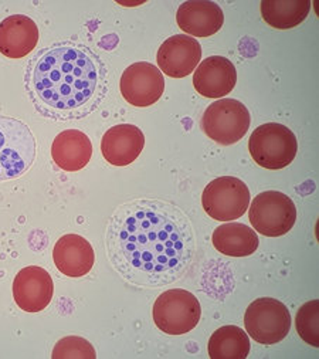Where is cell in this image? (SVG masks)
<instances>
[{
  "instance_id": "cell-1",
  "label": "cell",
  "mask_w": 319,
  "mask_h": 359,
  "mask_svg": "<svg viewBox=\"0 0 319 359\" xmlns=\"http://www.w3.org/2000/svg\"><path fill=\"white\" fill-rule=\"evenodd\" d=\"M107 253L126 283L165 287L182 278L194 263L195 230L187 215L170 202L130 201L109 217Z\"/></svg>"
},
{
  "instance_id": "cell-2",
  "label": "cell",
  "mask_w": 319,
  "mask_h": 359,
  "mask_svg": "<svg viewBox=\"0 0 319 359\" xmlns=\"http://www.w3.org/2000/svg\"><path fill=\"white\" fill-rule=\"evenodd\" d=\"M25 86L37 112L55 121L93 114L108 94V70L90 47L62 41L40 50L27 65Z\"/></svg>"
},
{
  "instance_id": "cell-3",
  "label": "cell",
  "mask_w": 319,
  "mask_h": 359,
  "mask_svg": "<svg viewBox=\"0 0 319 359\" xmlns=\"http://www.w3.org/2000/svg\"><path fill=\"white\" fill-rule=\"evenodd\" d=\"M36 159V140L16 118L0 115V182L23 176Z\"/></svg>"
},
{
  "instance_id": "cell-4",
  "label": "cell",
  "mask_w": 319,
  "mask_h": 359,
  "mask_svg": "<svg viewBox=\"0 0 319 359\" xmlns=\"http://www.w3.org/2000/svg\"><path fill=\"white\" fill-rule=\"evenodd\" d=\"M248 151L254 162L262 168L278 170L292 163L298 152V141L288 127L269 123L252 131Z\"/></svg>"
},
{
  "instance_id": "cell-5",
  "label": "cell",
  "mask_w": 319,
  "mask_h": 359,
  "mask_svg": "<svg viewBox=\"0 0 319 359\" xmlns=\"http://www.w3.org/2000/svg\"><path fill=\"white\" fill-rule=\"evenodd\" d=\"M202 317L196 295L183 288L162 292L154 304L155 325L168 335H183L195 330Z\"/></svg>"
},
{
  "instance_id": "cell-6",
  "label": "cell",
  "mask_w": 319,
  "mask_h": 359,
  "mask_svg": "<svg viewBox=\"0 0 319 359\" xmlns=\"http://www.w3.org/2000/svg\"><path fill=\"white\" fill-rule=\"evenodd\" d=\"M251 124L247 107L233 98H222L212 102L203 116V133L220 145H233L244 138Z\"/></svg>"
},
{
  "instance_id": "cell-7",
  "label": "cell",
  "mask_w": 319,
  "mask_h": 359,
  "mask_svg": "<svg viewBox=\"0 0 319 359\" xmlns=\"http://www.w3.org/2000/svg\"><path fill=\"white\" fill-rule=\"evenodd\" d=\"M244 325L247 334L255 342L273 345L281 342L288 335L291 314L284 303L271 297H263L247 307Z\"/></svg>"
},
{
  "instance_id": "cell-8",
  "label": "cell",
  "mask_w": 319,
  "mask_h": 359,
  "mask_svg": "<svg viewBox=\"0 0 319 359\" xmlns=\"http://www.w3.org/2000/svg\"><path fill=\"white\" fill-rule=\"evenodd\" d=\"M248 219L255 231L267 237H280L294 227L297 208L285 194L267 191L251 201Z\"/></svg>"
},
{
  "instance_id": "cell-9",
  "label": "cell",
  "mask_w": 319,
  "mask_h": 359,
  "mask_svg": "<svg viewBox=\"0 0 319 359\" xmlns=\"http://www.w3.org/2000/svg\"><path fill=\"white\" fill-rule=\"evenodd\" d=\"M250 201V189L241 179L234 176L216 177L202 195L205 212L219 222H233L241 217L247 212Z\"/></svg>"
},
{
  "instance_id": "cell-10",
  "label": "cell",
  "mask_w": 319,
  "mask_h": 359,
  "mask_svg": "<svg viewBox=\"0 0 319 359\" xmlns=\"http://www.w3.org/2000/svg\"><path fill=\"white\" fill-rule=\"evenodd\" d=\"M119 87L126 102L144 108L159 101L165 91V79L156 66L140 62L125 69Z\"/></svg>"
},
{
  "instance_id": "cell-11",
  "label": "cell",
  "mask_w": 319,
  "mask_h": 359,
  "mask_svg": "<svg viewBox=\"0 0 319 359\" xmlns=\"http://www.w3.org/2000/svg\"><path fill=\"white\" fill-rule=\"evenodd\" d=\"M202 46L194 37L176 34L166 39L158 50V69L172 77L183 79L190 76L201 65Z\"/></svg>"
},
{
  "instance_id": "cell-12",
  "label": "cell",
  "mask_w": 319,
  "mask_h": 359,
  "mask_svg": "<svg viewBox=\"0 0 319 359\" xmlns=\"http://www.w3.org/2000/svg\"><path fill=\"white\" fill-rule=\"evenodd\" d=\"M54 283L48 271L39 266L25 267L13 281L15 302L26 313H40L51 303Z\"/></svg>"
},
{
  "instance_id": "cell-13",
  "label": "cell",
  "mask_w": 319,
  "mask_h": 359,
  "mask_svg": "<svg viewBox=\"0 0 319 359\" xmlns=\"http://www.w3.org/2000/svg\"><path fill=\"white\" fill-rule=\"evenodd\" d=\"M237 72L229 58L212 55L205 58L194 74L195 90L206 98H223L233 91Z\"/></svg>"
},
{
  "instance_id": "cell-14",
  "label": "cell",
  "mask_w": 319,
  "mask_h": 359,
  "mask_svg": "<svg viewBox=\"0 0 319 359\" xmlns=\"http://www.w3.org/2000/svg\"><path fill=\"white\" fill-rule=\"evenodd\" d=\"M145 147L144 133L133 124H119L109 128L101 141L105 161L114 166H128L138 159Z\"/></svg>"
},
{
  "instance_id": "cell-15",
  "label": "cell",
  "mask_w": 319,
  "mask_h": 359,
  "mask_svg": "<svg viewBox=\"0 0 319 359\" xmlns=\"http://www.w3.org/2000/svg\"><path fill=\"white\" fill-rule=\"evenodd\" d=\"M176 22L186 36L209 37L223 27L224 15L222 8L210 0H189L177 9Z\"/></svg>"
},
{
  "instance_id": "cell-16",
  "label": "cell",
  "mask_w": 319,
  "mask_h": 359,
  "mask_svg": "<svg viewBox=\"0 0 319 359\" xmlns=\"http://www.w3.org/2000/svg\"><path fill=\"white\" fill-rule=\"evenodd\" d=\"M53 260L60 273L77 278L91 271L95 255L87 238L72 233L58 238L53 250Z\"/></svg>"
},
{
  "instance_id": "cell-17",
  "label": "cell",
  "mask_w": 319,
  "mask_h": 359,
  "mask_svg": "<svg viewBox=\"0 0 319 359\" xmlns=\"http://www.w3.org/2000/svg\"><path fill=\"white\" fill-rule=\"evenodd\" d=\"M39 41V27L25 15H13L0 23V53L9 58L30 54Z\"/></svg>"
},
{
  "instance_id": "cell-18",
  "label": "cell",
  "mask_w": 319,
  "mask_h": 359,
  "mask_svg": "<svg viewBox=\"0 0 319 359\" xmlns=\"http://www.w3.org/2000/svg\"><path fill=\"white\" fill-rule=\"evenodd\" d=\"M51 156L55 165L66 172H77L88 165L93 156L90 138L79 130L60 133L51 145Z\"/></svg>"
},
{
  "instance_id": "cell-19",
  "label": "cell",
  "mask_w": 319,
  "mask_h": 359,
  "mask_svg": "<svg viewBox=\"0 0 319 359\" xmlns=\"http://www.w3.org/2000/svg\"><path fill=\"white\" fill-rule=\"evenodd\" d=\"M217 252L229 257H247L259 249V236L243 223H224L216 227L212 236Z\"/></svg>"
},
{
  "instance_id": "cell-20",
  "label": "cell",
  "mask_w": 319,
  "mask_h": 359,
  "mask_svg": "<svg viewBox=\"0 0 319 359\" xmlns=\"http://www.w3.org/2000/svg\"><path fill=\"white\" fill-rule=\"evenodd\" d=\"M266 23L278 30L294 29L309 15V0H263L260 5Z\"/></svg>"
},
{
  "instance_id": "cell-21",
  "label": "cell",
  "mask_w": 319,
  "mask_h": 359,
  "mask_svg": "<svg viewBox=\"0 0 319 359\" xmlns=\"http://www.w3.org/2000/svg\"><path fill=\"white\" fill-rule=\"evenodd\" d=\"M208 349L212 359H245L251 349L250 337L240 327L224 325L212 334Z\"/></svg>"
},
{
  "instance_id": "cell-22",
  "label": "cell",
  "mask_w": 319,
  "mask_h": 359,
  "mask_svg": "<svg viewBox=\"0 0 319 359\" xmlns=\"http://www.w3.org/2000/svg\"><path fill=\"white\" fill-rule=\"evenodd\" d=\"M319 302L312 300L305 303L297 313L295 317V327L297 332L305 341L313 348H319Z\"/></svg>"
},
{
  "instance_id": "cell-23",
  "label": "cell",
  "mask_w": 319,
  "mask_h": 359,
  "mask_svg": "<svg viewBox=\"0 0 319 359\" xmlns=\"http://www.w3.org/2000/svg\"><path fill=\"white\" fill-rule=\"evenodd\" d=\"M53 359H95L97 353L94 346L81 337H66L60 339L53 351Z\"/></svg>"
}]
</instances>
